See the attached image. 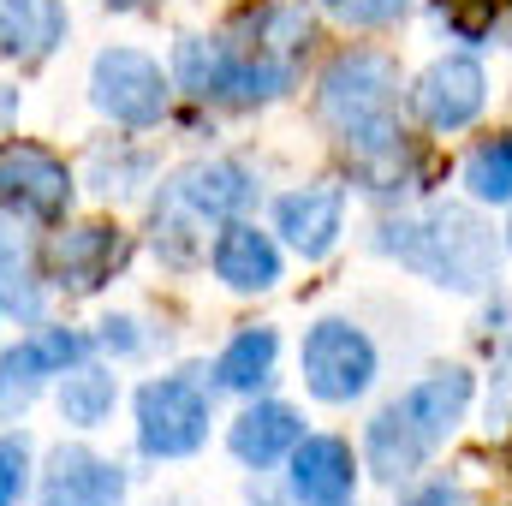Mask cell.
Returning <instances> with one entry per match:
<instances>
[{
  "instance_id": "obj_5",
  "label": "cell",
  "mask_w": 512,
  "mask_h": 506,
  "mask_svg": "<svg viewBox=\"0 0 512 506\" xmlns=\"http://www.w3.org/2000/svg\"><path fill=\"white\" fill-rule=\"evenodd\" d=\"M376 370H382L376 340L358 322H346V316H322L304 334V346H298V376L310 387V399H322V405L364 399L376 387Z\"/></svg>"
},
{
  "instance_id": "obj_9",
  "label": "cell",
  "mask_w": 512,
  "mask_h": 506,
  "mask_svg": "<svg viewBox=\"0 0 512 506\" xmlns=\"http://www.w3.org/2000/svg\"><path fill=\"white\" fill-rule=\"evenodd\" d=\"M411 102H417V114H423L429 131H465V126H477L483 108H489V78H483V66L471 54H441L417 78Z\"/></svg>"
},
{
  "instance_id": "obj_1",
  "label": "cell",
  "mask_w": 512,
  "mask_h": 506,
  "mask_svg": "<svg viewBox=\"0 0 512 506\" xmlns=\"http://www.w3.org/2000/svg\"><path fill=\"white\" fill-rule=\"evenodd\" d=\"M316 114L346 143L364 191L405 185V131H399V60L382 48H346L316 78Z\"/></svg>"
},
{
  "instance_id": "obj_29",
  "label": "cell",
  "mask_w": 512,
  "mask_h": 506,
  "mask_svg": "<svg viewBox=\"0 0 512 506\" xmlns=\"http://www.w3.org/2000/svg\"><path fill=\"white\" fill-rule=\"evenodd\" d=\"M137 6H149V0H108V12H137Z\"/></svg>"
},
{
  "instance_id": "obj_14",
  "label": "cell",
  "mask_w": 512,
  "mask_h": 506,
  "mask_svg": "<svg viewBox=\"0 0 512 506\" xmlns=\"http://www.w3.org/2000/svg\"><path fill=\"white\" fill-rule=\"evenodd\" d=\"M209 268L227 292H274L280 286V245L251 227V221H221L215 233V251H209Z\"/></svg>"
},
{
  "instance_id": "obj_21",
  "label": "cell",
  "mask_w": 512,
  "mask_h": 506,
  "mask_svg": "<svg viewBox=\"0 0 512 506\" xmlns=\"http://www.w3.org/2000/svg\"><path fill=\"white\" fill-rule=\"evenodd\" d=\"M274 358H280V334L268 322L239 328L221 346V358H215V387H227V393H262L274 381Z\"/></svg>"
},
{
  "instance_id": "obj_23",
  "label": "cell",
  "mask_w": 512,
  "mask_h": 506,
  "mask_svg": "<svg viewBox=\"0 0 512 506\" xmlns=\"http://www.w3.org/2000/svg\"><path fill=\"white\" fill-rule=\"evenodd\" d=\"M114 399H120V376L102 364H72L60 376V417L72 429H102L114 417Z\"/></svg>"
},
{
  "instance_id": "obj_32",
  "label": "cell",
  "mask_w": 512,
  "mask_h": 506,
  "mask_svg": "<svg viewBox=\"0 0 512 506\" xmlns=\"http://www.w3.org/2000/svg\"><path fill=\"white\" fill-rule=\"evenodd\" d=\"M340 506H346V501H340Z\"/></svg>"
},
{
  "instance_id": "obj_28",
  "label": "cell",
  "mask_w": 512,
  "mask_h": 506,
  "mask_svg": "<svg viewBox=\"0 0 512 506\" xmlns=\"http://www.w3.org/2000/svg\"><path fill=\"white\" fill-rule=\"evenodd\" d=\"M96 340H102V352H114V358H131V352H143V334H137V322H131V316H108Z\"/></svg>"
},
{
  "instance_id": "obj_19",
  "label": "cell",
  "mask_w": 512,
  "mask_h": 506,
  "mask_svg": "<svg viewBox=\"0 0 512 506\" xmlns=\"http://www.w3.org/2000/svg\"><path fill=\"white\" fill-rule=\"evenodd\" d=\"M239 72V36H179L173 48V84L191 102H227Z\"/></svg>"
},
{
  "instance_id": "obj_24",
  "label": "cell",
  "mask_w": 512,
  "mask_h": 506,
  "mask_svg": "<svg viewBox=\"0 0 512 506\" xmlns=\"http://www.w3.org/2000/svg\"><path fill=\"white\" fill-rule=\"evenodd\" d=\"M459 179H465V191H471L477 203L507 209V203H512V131H501V137H483V143L465 155Z\"/></svg>"
},
{
  "instance_id": "obj_6",
  "label": "cell",
  "mask_w": 512,
  "mask_h": 506,
  "mask_svg": "<svg viewBox=\"0 0 512 506\" xmlns=\"http://www.w3.org/2000/svg\"><path fill=\"white\" fill-rule=\"evenodd\" d=\"M90 102L102 120L126 131H149L167 120L173 102V72H161V60H149L143 48H102L90 60Z\"/></svg>"
},
{
  "instance_id": "obj_27",
  "label": "cell",
  "mask_w": 512,
  "mask_h": 506,
  "mask_svg": "<svg viewBox=\"0 0 512 506\" xmlns=\"http://www.w3.org/2000/svg\"><path fill=\"white\" fill-rule=\"evenodd\" d=\"M405 506H465V483H453L447 471L441 477H423L417 489H405Z\"/></svg>"
},
{
  "instance_id": "obj_25",
  "label": "cell",
  "mask_w": 512,
  "mask_h": 506,
  "mask_svg": "<svg viewBox=\"0 0 512 506\" xmlns=\"http://www.w3.org/2000/svg\"><path fill=\"white\" fill-rule=\"evenodd\" d=\"M24 489H30V441L0 435V506H18Z\"/></svg>"
},
{
  "instance_id": "obj_20",
  "label": "cell",
  "mask_w": 512,
  "mask_h": 506,
  "mask_svg": "<svg viewBox=\"0 0 512 506\" xmlns=\"http://www.w3.org/2000/svg\"><path fill=\"white\" fill-rule=\"evenodd\" d=\"M60 42H66L60 0H0V54L6 60H42Z\"/></svg>"
},
{
  "instance_id": "obj_3",
  "label": "cell",
  "mask_w": 512,
  "mask_h": 506,
  "mask_svg": "<svg viewBox=\"0 0 512 506\" xmlns=\"http://www.w3.org/2000/svg\"><path fill=\"white\" fill-rule=\"evenodd\" d=\"M256 173L239 161H191L179 167L161 197H155V251L167 256L173 268H185L197 251V227H221L239 221L256 203Z\"/></svg>"
},
{
  "instance_id": "obj_11",
  "label": "cell",
  "mask_w": 512,
  "mask_h": 506,
  "mask_svg": "<svg viewBox=\"0 0 512 506\" xmlns=\"http://www.w3.org/2000/svg\"><path fill=\"white\" fill-rule=\"evenodd\" d=\"M36 506H126V465L90 447H54Z\"/></svg>"
},
{
  "instance_id": "obj_22",
  "label": "cell",
  "mask_w": 512,
  "mask_h": 506,
  "mask_svg": "<svg viewBox=\"0 0 512 506\" xmlns=\"http://www.w3.org/2000/svg\"><path fill=\"white\" fill-rule=\"evenodd\" d=\"M310 30H316V18H310L304 0H262V6L245 12V48L280 54V60H292V66H298V54L310 48Z\"/></svg>"
},
{
  "instance_id": "obj_7",
  "label": "cell",
  "mask_w": 512,
  "mask_h": 506,
  "mask_svg": "<svg viewBox=\"0 0 512 506\" xmlns=\"http://www.w3.org/2000/svg\"><path fill=\"white\" fill-rule=\"evenodd\" d=\"M72 209V167L42 143H0V215L12 221H66Z\"/></svg>"
},
{
  "instance_id": "obj_10",
  "label": "cell",
  "mask_w": 512,
  "mask_h": 506,
  "mask_svg": "<svg viewBox=\"0 0 512 506\" xmlns=\"http://www.w3.org/2000/svg\"><path fill=\"white\" fill-rule=\"evenodd\" d=\"M274 233L304 256V262H322V256L340 245V233H346V185L316 179V185L286 191L274 203Z\"/></svg>"
},
{
  "instance_id": "obj_26",
  "label": "cell",
  "mask_w": 512,
  "mask_h": 506,
  "mask_svg": "<svg viewBox=\"0 0 512 506\" xmlns=\"http://www.w3.org/2000/svg\"><path fill=\"white\" fill-rule=\"evenodd\" d=\"M405 6L411 0H328V12L346 18V24H358V30H382L393 18H405Z\"/></svg>"
},
{
  "instance_id": "obj_2",
  "label": "cell",
  "mask_w": 512,
  "mask_h": 506,
  "mask_svg": "<svg viewBox=\"0 0 512 506\" xmlns=\"http://www.w3.org/2000/svg\"><path fill=\"white\" fill-rule=\"evenodd\" d=\"M376 251L405 262L429 286H447V292H489L501 274L489 221L465 203H429V209L393 215L376 227Z\"/></svg>"
},
{
  "instance_id": "obj_31",
  "label": "cell",
  "mask_w": 512,
  "mask_h": 506,
  "mask_svg": "<svg viewBox=\"0 0 512 506\" xmlns=\"http://www.w3.org/2000/svg\"><path fill=\"white\" fill-rule=\"evenodd\" d=\"M256 506H280V501H256Z\"/></svg>"
},
{
  "instance_id": "obj_15",
  "label": "cell",
  "mask_w": 512,
  "mask_h": 506,
  "mask_svg": "<svg viewBox=\"0 0 512 506\" xmlns=\"http://www.w3.org/2000/svg\"><path fill=\"white\" fill-rule=\"evenodd\" d=\"M471 393H477V381L471 370H459V364H447V370H429V376H417L393 405L423 429V441L429 447H441L459 423H465V411H471Z\"/></svg>"
},
{
  "instance_id": "obj_30",
  "label": "cell",
  "mask_w": 512,
  "mask_h": 506,
  "mask_svg": "<svg viewBox=\"0 0 512 506\" xmlns=\"http://www.w3.org/2000/svg\"><path fill=\"white\" fill-rule=\"evenodd\" d=\"M507 251H512V227H507Z\"/></svg>"
},
{
  "instance_id": "obj_8",
  "label": "cell",
  "mask_w": 512,
  "mask_h": 506,
  "mask_svg": "<svg viewBox=\"0 0 512 506\" xmlns=\"http://www.w3.org/2000/svg\"><path fill=\"white\" fill-rule=\"evenodd\" d=\"M84 358H90V340L78 328H36L30 340L0 352V411H24L42 393V381L66 376Z\"/></svg>"
},
{
  "instance_id": "obj_4",
  "label": "cell",
  "mask_w": 512,
  "mask_h": 506,
  "mask_svg": "<svg viewBox=\"0 0 512 506\" xmlns=\"http://www.w3.org/2000/svg\"><path fill=\"white\" fill-rule=\"evenodd\" d=\"M215 423V387H203L197 370L155 376L137 387V447L143 459H191L209 447Z\"/></svg>"
},
{
  "instance_id": "obj_12",
  "label": "cell",
  "mask_w": 512,
  "mask_h": 506,
  "mask_svg": "<svg viewBox=\"0 0 512 506\" xmlns=\"http://www.w3.org/2000/svg\"><path fill=\"white\" fill-rule=\"evenodd\" d=\"M286 489L298 506H340L358 489V453L340 435H304L286 453Z\"/></svg>"
},
{
  "instance_id": "obj_13",
  "label": "cell",
  "mask_w": 512,
  "mask_h": 506,
  "mask_svg": "<svg viewBox=\"0 0 512 506\" xmlns=\"http://www.w3.org/2000/svg\"><path fill=\"white\" fill-rule=\"evenodd\" d=\"M126 233L108 227V221H84V227H66L60 245H54V286L84 298V292H102L120 268H126Z\"/></svg>"
},
{
  "instance_id": "obj_16",
  "label": "cell",
  "mask_w": 512,
  "mask_h": 506,
  "mask_svg": "<svg viewBox=\"0 0 512 506\" xmlns=\"http://www.w3.org/2000/svg\"><path fill=\"white\" fill-rule=\"evenodd\" d=\"M298 441H304V417H298L286 399H256V405H245V411L233 417V429H227L233 459H239V465H251V471L280 465Z\"/></svg>"
},
{
  "instance_id": "obj_18",
  "label": "cell",
  "mask_w": 512,
  "mask_h": 506,
  "mask_svg": "<svg viewBox=\"0 0 512 506\" xmlns=\"http://www.w3.org/2000/svg\"><path fill=\"white\" fill-rule=\"evenodd\" d=\"M435 447L423 441V429L399 411V405H382L376 417H370V429H364V459H370V477H382V483H411L417 471H423V459H429Z\"/></svg>"
},
{
  "instance_id": "obj_17",
  "label": "cell",
  "mask_w": 512,
  "mask_h": 506,
  "mask_svg": "<svg viewBox=\"0 0 512 506\" xmlns=\"http://www.w3.org/2000/svg\"><path fill=\"white\" fill-rule=\"evenodd\" d=\"M0 310L18 322H42L48 310V280H42V256L30 245L24 221H0Z\"/></svg>"
}]
</instances>
